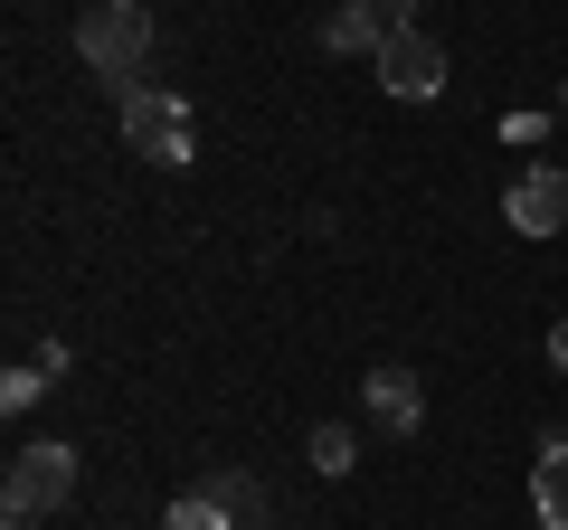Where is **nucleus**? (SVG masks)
<instances>
[{
  "label": "nucleus",
  "instance_id": "nucleus-2",
  "mask_svg": "<svg viewBox=\"0 0 568 530\" xmlns=\"http://www.w3.org/2000/svg\"><path fill=\"white\" fill-rule=\"evenodd\" d=\"M114 114H123V143H133L152 171H181L190 162V104L181 95H162V85H123Z\"/></svg>",
  "mask_w": 568,
  "mask_h": 530
},
{
  "label": "nucleus",
  "instance_id": "nucleus-7",
  "mask_svg": "<svg viewBox=\"0 0 568 530\" xmlns=\"http://www.w3.org/2000/svg\"><path fill=\"white\" fill-rule=\"evenodd\" d=\"M530 511H540V530H568V427L540 436V465H530Z\"/></svg>",
  "mask_w": 568,
  "mask_h": 530
},
{
  "label": "nucleus",
  "instance_id": "nucleus-5",
  "mask_svg": "<svg viewBox=\"0 0 568 530\" xmlns=\"http://www.w3.org/2000/svg\"><path fill=\"white\" fill-rule=\"evenodd\" d=\"M503 218H511V237H559V227H568V171H559V162H530V171H511V190H503Z\"/></svg>",
  "mask_w": 568,
  "mask_h": 530
},
{
  "label": "nucleus",
  "instance_id": "nucleus-9",
  "mask_svg": "<svg viewBox=\"0 0 568 530\" xmlns=\"http://www.w3.org/2000/svg\"><path fill=\"white\" fill-rule=\"evenodd\" d=\"M200 492H209V502H219L237 530H265V483H256V473H237V465H227V473H209Z\"/></svg>",
  "mask_w": 568,
  "mask_h": 530
},
{
  "label": "nucleus",
  "instance_id": "nucleus-11",
  "mask_svg": "<svg viewBox=\"0 0 568 530\" xmlns=\"http://www.w3.org/2000/svg\"><path fill=\"white\" fill-rule=\"evenodd\" d=\"M162 530H237V521H227V511L209 502V492H181V502H171V521H162Z\"/></svg>",
  "mask_w": 568,
  "mask_h": 530
},
{
  "label": "nucleus",
  "instance_id": "nucleus-8",
  "mask_svg": "<svg viewBox=\"0 0 568 530\" xmlns=\"http://www.w3.org/2000/svg\"><path fill=\"white\" fill-rule=\"evenodd\" d=\"M323 48H332V58H379L388 29H379V10H369V0H342V10L323 20Z\"/></svg>",
  "mask_w": 568,
  "mask_h": 530
},
{
  "label": "nucleus",
  "instance_id": "nucleus-14",
  "mask_svg": "<svg viewBox=\"0 0 568 530\" xmlns=\"http://www.w3.org/2000/svg\"><path fill=\"white\" fill-rule=\"evenodd\" d=\"M549 360L568 369V313H559V323H549Z\"/></svg>",
  "mask_w": 568,
  "mask_h": 530
},
{
  "label": "nucleus",
  "instance_id": "nucleus-1",
  "mask_svg": "<svg viewBox=\"0 0 568 530\" xmlns=\"http://www.w3.org/2000/svg\"><path fill=\"white\" fill-rule=\"evenodd\" d=\"M77 58L123 95V85L142 77V58H152V10H142V0H85V20H77Z\"/></svg>",
  "mask_w": 568,
  "mask_h": 530
},
{
  "label": "nucleus",
  "instance_id": "nucleus-12",
  "mask_svg": "<svg viewBox=\"0 0 568 530\" xmlns=\"http://www.w3.org/2000/svg\"><path fill=\"white\" fill-rule=\"evenodd\" d=\"M39 388H48V369H39V360H20L10 379H0V398H10V408H39Z\"/></svg>",
  "mask_w": 568,
  "mask_h": 530
},
{
  "label": "nucleus",
  "instance_id": "nucleus-4",
  "mask_svg": "<svg viewBox=\"0 0 568 530\" xmlns=\"http://www.w3.org/2000/svg\"><path fill=\"white\" fill-rule=\"evenodd\" d=\"M369 67H379V85H388L398 104H436V95H446V48L426 39V29H398Z\"/></svg>",
  "mask_w": 568,
  "mask_h": 530
},
{
  "label": "nucleus",
  "instance_id": "nucleus-3",
  "mask_svg": "<svg viewBox=\"0 0 568 530\" xmlns=\"http://www.w3.org/2000/svg\"><path fill=\"white\" fill-rule=\"evenodd\" d=\"M0 502H10V521H58L77 502V446H20Z\"/></svg>",
  "mask_w": 568,
  "mask_h": 530
},
{
  "label": "nucleus",
  "instance_id": "nucleus-13",
  "mask_svg": "<svg viewBox=\"0 0 568 530\" xmlns=\"http://www.w3.org/2000/svg\"><path fill=\"white\" fill-rule=\"evenodd\" d=\"M369 10H379V29H388V39H398V29H417V0H369Z\"/></svg>",
  "mask_w": 568,
  "mask_h": 530
},
{
  "label": "nucleus",
  "instance_id": "nucleus-15",
  "mask_svg": "<svg viewBox=\"0 0 568 530\" xmlns=\"http://www.w3.org/2000/svg\"><path fill=\"white\" fill-rule=\"evenodd\" d=\"M20 530H39V521H20Z\"/></svg>",
  "mask_w": 568,
  "mask_h": 530
},
{
  "label": "nucleus",
  "instance_id": "nucleus-6",
  "mask_svg": "<svg viewBox=\"0 0 568 530\" xmlns=\"http://www.w3.org/2000/svg\"><path fill=\"white\" fill-rule=\"evenodd\" d=\"M361 408H369V427H379V436H417V417H426L417 369H369V379H361Z\"/></svg>",
  "mask_w": 568,
  "mask_h": 530
},
{
  "label": "nucleus",
  "instance_id": "nucleus-10",
  "mask_svg": "<svg viewBox=\"0 0 568 530\" xmlns=\"http://www.w3.org/2000/svg\"><path fill=\"white\" fill-rule=\"evenodd\" d=\"M304 455H313V473H332V483H342V473L361 465V436H351V427H313Z\"/></svg>",
  "mask_w": 568,
  "mask_h": 530
}]
</instances>
